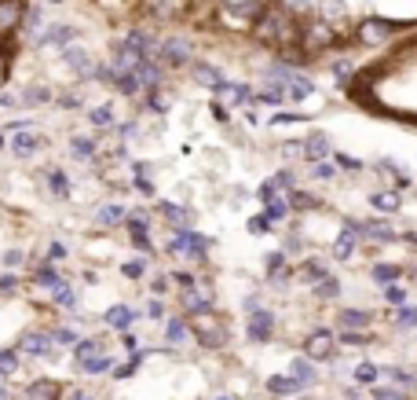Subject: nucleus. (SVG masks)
<instances>
[{"mask_svg":"<svg viewBox=\"0 0 417 400\" xmlns=\"http://www.w3.org/2000/svg\"><path fill=\"white\" fill-rule=\"evenodd\" d=\"M216 18L231 30H249L282 62H304L417 33V0H216Z\"/></svg>","mask_w":417,"mask_h":400,"instance_id":"1","label":"nucleus"},{"mask_svg":"<svg viewBox=\"0 0 417 400\" xmlns=\"http://www.w3.org/2000/svg\"><path fill=\"white\" fill-rule=\"evenodd\" d=\"M300 147H304V158H312V162H319V158H326V155H329V140H326L322 133L307 136Z\"/></svg>","mask_w":417,"mask_h":400,"instance_id":"2","label":"nucleus"},{"mask_svg":"<svg viewBox=\"0 0 417 400\" xmlns=\"http://www.w3.org/2000/svg\"><path fill=\"white\" fill-rule=\"evenodd\" d=\"M307 352H312L315 360L329 356V352H333V334H329V330H319V334H312V342H307Z\"/></svg>","mask_w":417,"mask_h":400,"instance_id":"3","label":"nucleus"},{"mask_svg":"<svg viewBox=\"0 0 417 400\" xmlns=\"http://www.w3.org/2000/svg\"><path fill=\"white\" fill-rule=\"evenodd\" d=\"M22 349L33 352V356H44L52 349V334H26V338H22Z\"/></svg>","mask_w":417,"mask_h":400,"instance_id":"4","label":"nucleus"},{"mask_svg":"<svg viewBox=\"0 0 417 400\" xmlns=\"http://www.w3.org/2000/svg\"><path fill=\"white\" fill-rule=\"evenodd\" d=\"M132 320H136V312H132V309H125V305H114V309L106 312V323H110V327H118V330H125Z\"/></svg>","mask_w":417,"mask_h":400,"instance_id":"5","label":"nucleus"},{"mask_svg":"<svg viewBox=\"0 0 417 400\" xmlns=\"http://www.w3.org/2000/svg\"><path fill=\"white\" fill-rule=\"evenodd\" d=\"M366 323H370V312H362V309H344L341 312V327H348V330L366 327Z\"/></svg>","mask_w":417,"mask_h":400,"instance_id":"6","label":"nucleus"},{"mask_svg":"<svg viewBox=\"0 0 417 400\" xmlns=\"http://www.w3.org/2000/svg\"><path fill=\"white\" fill-rule=\"evenodd\" d=\"M370 202H373V209H381V213H395V209H399V195L395 191H377Z\"/></svg>","mask_w":417,"mask_h":400,"instance_id":"7","label":"nucleus"},{"mask_svg":"<svg viewBox=\"0 0 417 400\" xmlns=\"http://www.w3.org/2000/svg\"><path fill=\"white\" fill-rule=\"evenodd\" d=\"M300 386H304L300 378H271V382H268V389L278 393V396H290V393H297Z\"/></svg>","mask_w":417,"mask_h":400,"instance_id":"8","label":"nucleus"},{"mask_svg":"<svg viewBox=\"0 0 417 400\" xmlns=\"http://www.w3.org/2000/svg\"><path fill=\"white\" fill-rule=\"evenodd\" d=\"M249 334H253V338H268V334H271V316L268 312H256L253 316V323H249Z\"/></svg>","mask_w":417,"mask_h":400,"instance_id":"9","label":"nucleus"},{"mask_svg":"<svg viewBox=\"0 0 417 400\" xmlns=\"http://www.w3.org/2000/svg\"><path fill=\"white\" fill-rule=\"evenodd\" d=\"M40 143H44L40 136H30V133H18V136H15V151H18L22 158H26V155H33V151H37V147H40Z\"/></svg>","mask_w":417,"mask_h":400,"instance_id":"10","label":"nucleus"},{"mask_svg":"<svg viewBox=\"0 0 417 400\" xmlns=\"http://www.w3.org/2000/svg\"><path fill=\"white\" fill-rule=\"evenodd\" d=\"M219 96H224L227 103H253V96H249L246 85H224V89H219Z\"/></svg>","mask_w":417,"mask_h":400,"instance_id":"11","label":"nucleus"},{"mask_svg":"<svg viewBox=\"0 0 417 400\" xmlns=\"http://www.w3.org/2000/svg\"><path fill=\"white\" fill-rule=\"evenodd\" d=\"M362 235H370V239H381V243H388V239H392V228H388L384 221H370V224H362Z\"/></svg>","mask_w":417,"mask_h":400,"instance_id":"12","label":"nucleus"},{"mask_svg":"<svg viewBox=\"0 0 417 400\" xmlns=\"http://www.w3.org/2000/svg\"><path fill=\"white\" fill-rule=\"evenodd\" d=\"M377 374H381L377 364H359V367H355V382H359V386H373V382H377Z\"/></svg>","mask_w":417,"mask_h":400,"instance_id":"13","label":"nucleus"},{"mask_svg":"<svg viewBox=\"0 0 417 400\" xmlns=\"http://www.w3.org/2000/svg\"><path fill=\"white\" fill-rule=\"evenodd\" d=\"M70 151H74V158H92V155H96V143H92V140H81V136H74Z\"/></svg>","mask_w":417,"mask_h":400,"instance_id":"14","label":"nucleus"},{"mask_svg":"<svg viewBox=\"0 0 417 400\" xmlns=\"http://www.w3.org/2000/svg\"><path fill=\"white\" fill-rule=\"evenodd\" d=\"M48 187H52V191H55L59 199H66V195H70V187H66V177H62L59 170H48Z\"/></svg>","mask_w":417,"mask_h":400,"instance_id":"15","label":"nucleus"},{"mask_svg":"<svg viewBox=\"0 0 417 400\" xmlns=\"http://www.w3.org/2000/svg\"><path fill=\"white\" fill-rule=\"evenodd\" d=\"M52 294H55V301H59V305H66V309H74V305H77V298H74V290H70V287H66V283L52 287Z\"/></svg>","mask_w":417,"mask_h":400,"instance_id":"16","label":"nucleus"},{"mask_svg":"<svg viewBox=\"0 0 417 400\" xmlns=\"http://www.w3.org/2000/svg\"><path fill=\"white\" fill-rule=\"evenodd\" d=\"M293 374L300 378L304 386H307V382H315V367L307 364V360H293Z\"/></svg>","mask_w":417,"mask_h":400,"instance_id":"17","label":"nucleus"},{"mask_svg":"<svg viewBox=\"0 0 417 400\" xmlns=\"http://www.w3.org/2000/svg\"><path fill=\"white\" fill-rule=\"evenodd\" d=\"M373 279H381V283H395V279H399V268H395V265H377V268H373Z\"/></svg>","mask_w":417,"mask_h":400,"instance_id":"18","label":"nucleus"},{"mask_svg":"<svg viewBox=\"0 0 417 400\" xmlns=\"http://www.w3.org/2000/svg\"><path fill=\"white\" fill-rule=\"evenodd\" d=\"M121 217H125L121 206H103V209H99V224H118Z\"/></svg>","mask_w":417,"mask_h":400,"instance_id":"19","label":"nucleus"},{"mask_svg":"<svg viewBox=\"0 0 417 400\" xmlns=\"http://www.w3.org/2000/svg\"><path fill=\"white\" fill-rule=\"evenodd\" d=\"M161 213H165V221L180 224V228L187 224V209H180V206H168V202H165V206H161Z\"/></svg>","mask_w":417,"mask_h":400,"instance_id":"20","label":"nucleus"},{"mask_svg":"<svg viewBox=\"0 0 417 400\" xmlns=\"http://www.w3.org/2000/svg\"><path fill=\"white\" fill-rule=\"evenodd\" d=\"M271 206H268V217L271 221H282L285 213H290V202H285V199H268Z\"/></svg>","mask_w":417,"mask_h":400,"instance_id":"21","label":"nucleus"},{"mask_svg":"<svg viewBox=\"0 0 417 400\" xmlns=\"http://www.w3.org/2000/svg\"><path fill=\"white\" fill-rule=\"evenodd\" d=\"M384 298H388L392 305H406V290H403L399 283H388V287H384Z\"/></svg>","mask_w":417,"mask_h":400,"instance_id":"22","label":"nucleus"},{"mask_svg":"<svg viewBox=\"0 0 417 400\" xmlns=\"http://www.w3.org/2000/svg\"><path fill=\"white\" fill-rule=\"evenodd\" d=\"M319 294H322V298H337V294H341V283H337L333 276H326V279H319Z\"/></svg>","mask_w":417,"mask_h":400,"instance_id":"23","label":"nucleus"},{"mask_svg":"<svg viewBox=\"0 0 417 400\" xmlns=\"http://www.w3.org/2000/svg\"><path fill=\"white\" fill-rule=\"evenodd\" d=\"M81 367L88 374H99V371H110V360H106V356H96V360H81Z\"/></svg>","mask_w":417,"mask_h":400,"instance_id":"24","label":"nucleus"},{"mask_svg":"<svg viewBox=\"0 0 417 400\" xmlns=\"http://www.w3.org/2000/svg\"><path fill=\"white\" fill-rule=\"evenodd\" d=\"M18 371V356L15 352H0V374H15Z\"/></svg>","mask_w":417,"mask_h":400,"instance_id":"25","label":"nucleus"},{"mask_svg":"<svg viewBox=\"0 0 417 400\" xmlns=\"http://www.w3.org/2000/svg\"><path fill=\"white\" fill-rule=\"evenodd\" d=\"M66 55H70V67H74V70H84V74L92 70V59H88L84 52H66Z\"/></svg>","mask_w":417,"mask_h":400,"instance_id":"26","label":"nucleus"},{"mask_svg":"<svg viewBox=\"0 0 417 400\" xmlns=\"http://www.w3.org/2000/svg\"><path fill=\"white\" fill-rule=\"evenodd\" d=\"M37 279H40L44 287H59V283H62V279L55 276V268H52V265H44V268L37 272Z\"/></svg>","mask_w":417,"mask_h":400,"instance_id":"27","label":"nucleus"},{"mask_svg":"<svg viewBox=\"0 0 417 400\" xmlns=\"http://www.w3.org/2000/svg\"><path fill=\"white\" fill-rule=\"evenodd\" d=\"M165 334H168V342H183V338H187V330H183V323H180V320H168Z\"/></svg>","mask_w":417,"mask_h":400,"instance_id":"28","label":"nucleus"},{"mask_svg":"<svg viewBox=\"0 0 417 400\" xmlns=\"http://www.w3.org/2000/svg\"><path fill=\"white\" fill-rule=\"evenodd\" d=\"M92 125H114V111H110V107H96L92 111Z\"/></svg>","mask_w":417,"mask_h":400,"instance_id":"29","label":"nucleus"},{"mask_svg":"<svg viewBox=\"0 0 417 400\" xmlns=\"http://www.w3.org/2000/svg\"><path fill=\"white\" fill-rule=\"evenodd\" d=\"M304 276H307V279H326V265L307 261V265H304Z\"/></svg>","mask_w":417,"mask_h":400,"instance_id":"30","label":"nucleus"},{"mask_svg":"<svg viewBox=\"0 0 417 400\" xmlns=\"http://www.w3.org/2000/svg\"><path fill=\"white\" fill-rule=\"evenodd\" d=\"M143 272H147V261H128V265H125V276H128V279H139Z\"/></svg>","mask_w":417,"mask_h":400,"instance_id":"31","label":"nucleus"},{"mask_svg":"<svg viewBox=\"0 0 417 400\" xmlns=\"http://www.w3.org/2000/svg\"><path fill=\"white\" fill-rule=\"evenodd\" d=\"M388 378H392V382H399V386H413V378L403 367H388Z\"/></svg>","mask_w":417,"mask_h":400,"instance_id":"32","label":"nucleus"},{"mask_svg":"<svg viewBox=\"0 0 417 400\" xmlns=\"http://www.w3.org/2000/svg\"><path fill=\"white\" fill-rule=\"evenodd\" d=\"M399 327H417V309H399Z\"/></svg>","mask_w":417,"mask_h":400,"instance_id":"33","label":"nucleus"},{"mask_svg":"<svg viewBox=\"0 0 417 400\" xmlns=\"http://www.w3.org/2000/svg\"><path fill=\"white\" fill-rule=\"evenodd\" d=\"M132 243H136L139 250H150V239H147V231L139 224H132Z\"/></svg>","mask_w":417,"mask_h":400,"instance_id":"34","label":"nucleus"},{"mask_svg":"<svg viewBox=\"0 0 417 400\" xmlns=\"http://www.w3.org/2000/svg\"><path fill=\"white\" fill-rule=\"evenodd\" d=\"M315 177H319V180H333V177H337V170H333L329 162H319V165H315Z\"/></svg>","mask_w":417,"mask_h":400,"instance_id":"35","label":"nucleus"},{"mask_svg":"<svg viewBox=\"0 0 417 400\" xmlns=\"http://www.w3.org/2000/svg\"><path fill=\"white\" fill-rule=\"evenodd\" d=\"M293 206H297V209H312V206H319V199H312V195L297 191V195H293Z\"/></svg>","mask_w":417,"mask_h":400,"instance_id":"36","label":"nucleus"},{"mask_svg":"<svg viewBox=\"0 0 417 400\" xmlns=\"http://www.w3.org/2000/svg\"><path fill=\"white\" fill-rule=\"evenodd\" d=\"M271 184H275V191H278V187H293V173H290V170H282V173H275Z\"/></svg>","mask_w":417,"mask_h":400,"instance_id":"37","label":"nucleus"},{"mask_svg":"<svg viewBox=\"0 0 417 400\" xmlns=\"http://www.w3.org/2000/svg\"><path fill=\"white\" fill-rule=\"evenodd\" d=\"M187 305L190 309H209V298L205 294H187Z\"/></svg>","mask_w":417,"mask_h":400,"instance_id":"38","label":"nucleus"},{"mask_svg":"<svg viewBox=\"0 0 417 400\" xmlns=\"http://www.w3.org/2000/svg\"><path fill=\"white\" fill-rule=\"evenodd\" d=\"M337 165H344V170H362V162L351 158V155H337Z\"/></svg>","mask_w":417,"mask_h":400,"instance_id":"39","label":"nucleus"},{"mask_svg":"<svg viewBox=\"0 0 417 400\" xmlns=\"http://www.w3.org/2000/svg\"><path fill=\"white\" fill-rule=\"evenodd\" d=\"M268 221H271V217H253V221H249V231H256V235H260V231H268Z\"/></svg>","mask_w":417,"mask_h":400,"instance_id":"40","label":"nucleus"},{"mask_svg":"<svg viewBox=\"0 0 417 400\" xmlns=\"http://www.w3.org/2000/svg\"><path fill=\"white\" fill-rule=\"evenodd\" d=\"M307 114H275V125H282V121H304Z\"/></svg>","mask_w":417,"mask_h":400,"instance_id":"41","label":"nucleus"},{"mask_svg":"<svg viewBox=\"0 0 417 400\" xmlns=\"http://www.w3.org/2000/svg\"><path fill=\"white\" fill-rule=\"evenodd\" d=\"M52 342H74L70 330H52Z\"/></svg>","mask_w":417,"mask_h":400,"instance_id":"42","label":"nucleus"},{"mask_svg":"<svg viewBox=\"0 0 417 400\" xmlns=\"http://www.w3.org/2000/svg\"><path fill=\"white\" fill-rule=\"evenodd\" d=\"M62 254H66V250H62V246H59V243H52V250H48V257H55V261H59V257H62Z\"/></svg>","mask_w":417,"mask_h":400,"instance_id":"43","label":"nucleus"},{"mask_svg":"<svg viewBox=\"0 0 417 400\" xmlns=\"http://www.w3.org/2000/svg\"><path fill=\"white\" fill-rule=\"evenodd\" d=\"M4 261H8V265H22V254H18V250H11V254H8Z\"/></svg>","mask_w":417,"mask_h":400,"instance_id":"44","label":"nucleus"},{"mask_svg":"<svg viewBox=\"0 0 417 400\" xmlns=\"http://www.w3.org/2000/svg\"><path fill=\"white\" fill-rule=\"evenodd\" d=\"M70 400H92V396H84V393H74V396H70Z\"/></svg>","mask_w":417,"mask_h":400,"instance_id":"45","label":"nucleus"},{"mask_svg":"<svg viewBox=\"0 0 417 400\" xmlns=\"http://www.w3.org/2000/svg\"><path fill=\"white\" fill-rule=\"evenodd\" d=\"M0 400H8V389L4 386H0Z\"/></svg>","mask_w":417,"mask_h":400,"instance_id":"46","label":"nucleus"},{"mask_svg":"<svg viewBox=\"0 0 417 400\" xmlns=\"http://www.w3.org/2000/svg\"><path fill=\"white\" fill-rule=\"evenodd\" d=\"M0 147H4V136H0Z\"/></svg>","mask_w":417,"mask_h":400,"instance_id":"47","label":"nucleus"},{"mask_svg":"<svg viewBox=\"0 0 417 400\" xmlns=\"http://www.w3.org/2000/svg\"><path fill=\"white\" fill-rule=\"evenodd\" d=\"M219 400H224V396H219Z\"/></svg>","mask_w":417,"mask_h":400,"instance_id":"48","label":"nucleus"}]
</instances>
